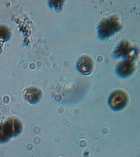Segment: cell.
Returning <instances> with one entry per match:
<instances>
[{
    "mask_svg": "<svg viewBox=\"0 0 140 157\" xmlns=\"http://www.w3.org/2000/svg\"><path fill=\"white\" fill-rule=\"evenodd\" d=\"M22 130L21 123L17 119H9L0 124V144L6 143L10 138L18 136Z\"/></svg>",
    "mask_w": 140,
    "mask_h": 157,
    "instance_id": "obj_1",
    "label": "cell"
},
{
    "mask_svg": "<svg viewBox=\"0 0 140 157\" xmlns=\"http://www.w3.org/2000/svg\"><path fill=\"white\" fill-rule=\"evenodd\" d=\"M108 102L112 110L114 111H120L127 105V95L125 92L120 90L116 91L111 94Z\"/></svg>",
    "mask_w": 140,
    "mask_h": 157,
    "instance_id": "obj_2",
    "label": "cell"
},
{
    "mask_svg": "<svg viewBox=\"0 0 140 157\" xmlns=\"http://www.w3.org/2000/svg\"><path fill=\"white\" fill-rule=\"evenodd\" d=\"M120 27V24L115 18L105 20L99 25V35L103 38L107 37L115 33Z\"/></svg>",
    "mask_w": 140,
    "mask_h": 157,
    "instance_id": "obj_3",
    "label": "cell"
},
{
    "mask_svg": "<svg viewBox=\"0 0 140 157\" xmlns=\"http://www.w3.org/2000/svg\"><path fill=\"white\" fill-rule=\"evenodd\" d=\"M42 98L41 91L36 88H29L27 90L25 94L26 100L32 104H35L39 102Z\"/></svg>",
    "mask_w": 140,
    "mask_h": 157,
    "instance_id": "obj_4",
    "label": "cell"
},
{
    "mask_svg": "<svg viewBox=\"0 0 140 157\" xmlns=\"http://www.w3.org/2000/svg\"><path fill=\"white\" fill-rule=\"evenodd\" d=\"M77 66L80 71L84 74H88L92 70L91 61L87 56L80 58L77 61Z\"/></svg>",
    "mask_w": 140,
    "mask_h": 157,
    "instance_id": "obj_5",
    "label": "cell"
},
{
    "mask_svg": "<svg viewBox=\"0 0 140 157\" xmlns=\"http://www.w3.org/2000/svg\"><path fill=\"white\" fill-rule=\"evenodd\" d=\"M133 69L131 64L129 63H122L119 66L118 72L120 77H125L131 74Z\"/></svg>",
    "mask_w": 140,
    "mask_h": 157,
    "instance_id": "obj_6",
    "label": "cell"
}]
</instances>
